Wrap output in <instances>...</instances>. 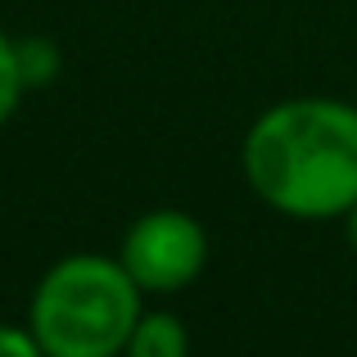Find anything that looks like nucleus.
<instances>
[{
	"mask_svg": "<svg viewBox=\"0 0 357 357\" xmlns=\"http://www.w3.org/2000/svg\"><path fill=\"white\" fill-rule=\"evenodd\" d=\"M18 68H23V82L36 86V82H50L59 73V50L50 41H18Z\"/></svg>",
	"mask_w": 357,
	"mask_h": 357,
	"instance_id": "6",
	"label": "nucleus"
},
{
	"mask_svg": "<svg viewBox=\"0 0 357 357\" xmlns=\"http://www.w3.org/2000/svg\"><path fill=\"white\" fill-rule=\"evenodd\" d=\"M145 294L118 253H68L27 298V326L45 357H122Z\"/></svg>",
	"mask_w": 357,
	"mask_h": 357,
	"instance_id": "2",
	"label": "nucleus"
},
{
	"mask_svg": "<svg viewBox=\"0 0 357 357\" xmlns=\"http://www.w3.org/2000/svg\"><path fill=\"white\" fill-rule=\"evenodd\" d=\"M0 357H45V349L32 335V326H5L0 321Z\"/></svg>",
	"mask_w": 357,
	"mask_h": 357,
	"instance_id": "7",
	"label": "nucleus"
},
{
	"mask_svg": "<svg viewBox=\"0 0 357 357\" xmlns=\"http://www.w3.org/2000/svg\"><path fill=\"white\" fill-rule=\"evenodd\" d=\"M340 222H344V236H349V249L357 253V204H353V208H349V213H344V218H340Z\"/></svg>",
	"mask_w": 357,
	"mask_h": 357,
	"instance_id": "8",
	"label": "nucleus"
},
{
	"mask_svg": "<svg viewBox=\"0 0 357 357\" xmlns=\"http://www.w3.org/2000/svg\"><path fill=\"white\" fill-rule=\"evenodd\" d=\"M118 262L140 294H181L208 267V231L185 208H149L127 227Z\"/></svg>",
	"mask_w": 357,
	"mask_h": 357,
	"instance_id": "3",
	"label": "nucleus"
},
{
	"mask_svg": "<svg viewBox=\"0 0 357 357\" xmlns=\"http://www.w3.org/2000/svg\"><path fill=\"white\" fill-rule=\"evenodd\" d=\"M23 91H27V82H23V68H18V41L0 27V127L18 114Z\"/></svg>",
	"mask_w": 357,
	"mask_h": 357,
	"instance_id": "5",
	"label": "nucleus"
},
{
	"mask_svg": "<svg viewBox=\"0 0 357 357\" xmlns=\"http://www.w3.org/2000/svg\"><path fill=\"white\" fill-rule=\"evenodd\" d=\"M122 357H190V331L176 312H140Z\"/></svg>",
	"mask_w": 357,
	"mask_h": 357,
	"instance_id": "4",
	"label": "nucleus"
},
{
	"mask_svg": "<svg viewBox=\"0 0 357 357\" xmlns=\"http://www.w3.org/2000/svg\"><path fill=\"white\" fill-rule=\"evenodd\" d=\"M240 172L280 218H344L357 204V100H276L244 131Z\"/></svg>",
	"mask_w": 357,
	"mask_h": 357,
	"instance_id": "1",
	"label": "nucleus"
}]
</instances>
